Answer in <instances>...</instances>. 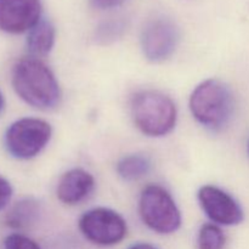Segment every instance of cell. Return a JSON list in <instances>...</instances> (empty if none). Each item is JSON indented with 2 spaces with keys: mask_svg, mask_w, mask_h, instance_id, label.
<instances>
[{
  "mask_svg": "<svg viewBox=\"0 0 249 249\" xmlns=\"http://www.w3.org/2000/svg\"><path fill=\"white\" fill-rule=\"evenodd\" d=\"M12 87L19 99L41 111L55 109L62 99L53 72L36 57L22 58L14 66Z\"/></svg>",
  "mask_w": 249,
  "mask_h": 249,
  "instance_id": "obj_1",
  "label": "cell"
},
{
  "mask_svg": "<svg viewBox=\"0 0 249 249\" xmlns=\"http://www.w3.org/2000/svg\"><path fill=\"white\" fill-rule=\"evenodd\" d=\"M179 41V28L167 17L151 19L141 32V50L146 60L153 63L164 62L172 57Z\"/></svg>",
  "mask_w": 249,
  "mask_h": 249,
  "instance_id": "obj_7",
  "label": "cell"
},
{
  "mask_svg": "<svg viewBox=\"0 0 249 249\" xmlns=\"http://www.w3.org/2000/svg\"><path fill=\"white\" fill-rule=\"evenodd\" d=\"M128 249H158L155 246L148 245V243H136V245L130 246Z\"/></svg>",
  "mask_w": 249,
  "mask_h": 249,
  "instance_id": "obj_19",
  "label": "cell"
},
{
  "mask_svg": "<svg viewBox=\"0 0 249 249\" xmlns=\"http://www.w3.org/2000/svg\"><path fill=\"white\" fill-rule=\"evenodd\" d=\"M12 192L14 190H12L11 184L6 179L0 177V211L4 209L11 201Z\"/></svg>",
  "mask_w": 249,
  "mask_h": 249,
  "instance_id": "obj_17",
  "label": "cell"
},
{
  "mask_svg": "<svg viewBox=\"0 0 249 249\" xmlns=\"http://www.w3.org/2000/svg\"><path fill=\"white\" fill-rule=\"evenodd\" d=\"M41 215V203L33 197L19 199L6 214L5 223L15 230H24L33 226Z\"/></svg>",
  "mask_w": 249,
  "mask_h": 249,
  "instance_id": "obj_11",
  "label": "cell"
},
{
  "mask_svg": "<svg viewBox=\"0 0 249 249\" xmlns=\"http://www.w3.org/2000/svg\"><path fill=\"white\" fill-rule=\"evenodd\" d=\"M56 41L55 26L49 19L41 18L27 36V49L34 57L50 53Z\"/></svg>",
  "mask_w": 249,
  "mask_h": 249,
  "instance_id": "obj_12",
  "label": "cell"
},
{
  "mask_svg": "<svg viewBox=\"0 0 249 249\" xmlns=\"http://www.w3.org/2000/svg\"><path fill=\"white\" fill-rule=\"evenodd\" d=\"M78 228L89 242L101 247L118 245L128 233L125 219L118 212L106 207L85 212L79 218Z\"/></svg>",
  "mask_w": 249,
  "mask_h": 249,
  "instance_id": "obj_6",
  "label": "cell"
},
{
  "mask_svg": "<svg viewBox=\"0 0 249 249\" xmlns=\"http://www.w3.org/2000/svg\"><path fill=\"white\" fill-rule=\"evenodd\" d=\"M152 168V162L142 153H131L124 156L116 165L117 174L124 181H138L145 178Z\"/></svg>",
  "mask_w": 249,
  "mask_h": 249,
  "instance_id": "obj_13",
  "label": "cell"
},
{
  "mask_svg": "<svg viewBox=\"0 0 249 249\" xmlns=\"http://www.w3.org/2000/svg\"><path fill=\"white\" fill-rule=\"evenodd\" d=\"M94 189V175L83 168H73L60 178L56 187V196L66 206H77L85 201Z\"/></svg>",
  "mask_w": 249,
  "mask_h": 249,
  "instance_id": "obj_10",
  "label": "cell"
},
{
  "mask_svg": "<svg viewBox=\"0 0 249 249\" xmlns=\"http://www.w3.org/2000/svg\"><path fill=\"white\" fill-rule=\"evenodd\" d=\"M4 108H5V99H4V95H2L1 91H0V113L4 111Z\"/></svg>",
  "mask_w": 249,
  "mask_h": 249,
  "instance_id": "obj_20",
  "label": "cell"
},
{
  "mask_svg": "<svg viewBox=\"0 0 249 249\" xmlns=\"http://www.w3.org/2000/svg\"><path fill=\"white\" fill-rule=\"evenodd\" d=\"M130 113L136 128L150 138L168 135L177 125V105L172 97L158 90L135 92L130 101Z\"/></svg>",
  "mask_w": 249,
  "mask_h": 249,
  "instance_id": "obj_3",
  "label": "cell"
},
{
  "mask_svg": "<svg viewBox=\"0 0 249 249\" xmlns=\"http://www.w3.org/2000/svg\"><path fill=\"white\" fill-rule=\"evenodd\" d=\"M192 117L211 131L223 130L235 111V99L230 88L221 80L211 78L199 83L189 100Z\"/></svg>",
  "mask_w": 249,
  "mask_h": 249,
  "instance_id": "obj_2",
  "label": "cell"
},
{
  "mask_svg": "<svg viewBox=\"0 0 249 249\" xmlns=\"http://www.w3.org/2000/svg\"><path fill=\"white\" fill-rule=\"evenodd\" d=\"M139 214L142 223L160 235L177 232L182 223L174 198L160 185H148L142 190L139 199Z\"/></svg>",
  "mask_w": 249,
  "mask_h": 249,
  "instance_id": "obj_4",
  "label": "cell"
},
{
  "mask_svg": "<svg viewBox=\"0 0 249 249\" xmlns=\"http://www.w3.org/2000/svg\"><path fill=\"white\" fill-rule=\"evenodd\" d=\"M226 245V236L219 225L213 223L201 226L197 236L198 249H224Z\"/></svg>",
  "mask_w": 249,
  "mask_h": 249,
  "instance_id": "obj_15",
  "label": "cell"
},
{
  "mask_svg": "<svg viewBox=\"0 0 249 249\" xmlns=\"http://www.w3.org/2000/svg\"><path fill=\"white\" fill-rule=\"evenodd\" d=\"M248 153H249V141H248Z\"/></svg>",
  "mask_w": 249,
  "mask_h": 249,
  "instance_id": "obj_21",
  "label": "cell"
},
{
  "mask_svg": "<svg viewBox=\"0 0 249 249\" xmlns=\"http://www.w3.org/2000/svg\"><path fill=\"white\" fill-rule=\"evenodd\" d=\"M125 1L126 0H91L94 6L102 10L114 9V7H118L121 5H123Z\"/></svg>",
  "mask_w": 249,
  "mask_h": 249,
  "instance_id": "obj_18",
  "label": "cell"
},
{
  "mask_svg": "<svg viewBox=\"0 0 249 249\" xmlns=\"http://www.w3.org/2000/svg\"><path fill=\"white\" fill-rule=\"evenodd\" d=\"M128 28V21L123 17H113L102 21L95 31V40L102 45H108L121 39Z\"/></svg>",
  "mask_w": 249,
  "mask_h": 249,
  "instance_id": "obj_14",
  "label": "cell"
},
{
  "mask_svg": "<svg viewBox=\"0 0 249 249\" xmlns=\"http://www.w3.org/2000/svg\"><path fill=\"white\" fill-rule=\"evenodd\" d=\"M5 249H41L38 243L21 233H11L4 241Z\"/></svg>",
  "mask_w": 249,
  "mask_h": 249,
  "instance_id": "obj_16",
  "label": "cell"
},
{
  "mask_svg": "<svg viewBox=\"0 0 249 249\" xmlns=\"http://www.w3.org/2000/svg\"><path fill=\"white\" fill-rule=\"evenodd\" d=\"M53 128L50 123L40 118L26 117L14 122L5 133L6 151L16 160H32L50 142Z\"/></svg>",
  "mask_w": 249,
  "mask_h": 249,
  "instance_id": "obj_5",
  "label": "cell"
},
{
  "mask_svg": "<svg viewBox=\"0 0 249 249\" xmlns=\"http://www.w3.org/2000/svg\"><path fill=\"white\" fill-rule=\"evenodd\" d=\"M41 0H0V31L29 32L41 19Z\"/></svg>",
  "mask_w": 249,
  "mask_h": 249,
  "instance_id": "obj_9",
  "label": "cell"
},
{
  "mask_svg": "<svg viewBox=\"0 0 249 249\" xmlns=\"http://www.w3.org/2000/svg\"><path fill=\"white\" fill-rule=\"evenodd\" d=\"M197 199L204 214L216 225L235 226L245 219L240 203L220 187L204 185L198 190Z\"/></svg>",
  "mask_w": 249,
  "mask_h": 249,
  "instance_id": "obj_8",
  "label": "cell"
}]
</instances>
